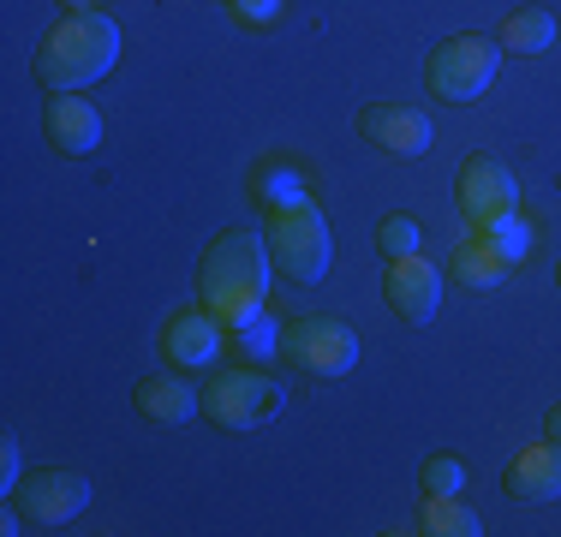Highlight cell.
Wrapping results in <instances>:
<instances>
[{"label": "cell", "mask_w": 561, "mask_h": 537, "mask_svg": "<svg viewBox=\"0 0 561 537\" xmlns=\"http://www.w3.org/2000/svg\"><path fill=\"white\" fill-rule=\"evenodd\" d=\"M270 239L263 233H221L216 245L204 251V268H197V293H204V305L216 311L227 329H239V322H251L270 305Z\"/></svg>", "instance_id": "obj_1"}, {"label": "cell", "mask_w": 561, "mask_h": 537, "mask_svg": "<svg viewBox=\"0 0 561 537\" xmlns=\"http://www.w3.org/2000/svg\"><path fill=\"white\" fill-rule=\"evenodd\" d=\"M119 60V31L102 12H72L60 31H48V43L36 48V84L48 90H90L96 78H108Z\"/></svg>", "instance_id": "obj_2"}, {"label": "cell", "mask_w": 561, "mask_h": 537, "mask_svg": "<svg viewBox=\"0 0 561 537\" xmlns=\"http://www.w3.org/2000/svg\"><path fill=\"white\" fill-rule=\"evenodd\" d=\"M270 263L275 275H287L293 287H317L335 263V239L317 204H293V209H270Z\"/></svg>", "instance_id": "obj_3"}, {"label": "cell", "mask_w": 561, "mask_h": 537, "mask_svg": "<svg viewBox=\"0 0 561 537\" xmlns=\"http://www.w3.org/2000/svg\"><path fill=\"white\" fill-rule=\"evenodd\" d=\"M496 66H502V43H490V36H448V43L431 48L424 84H431L436 102H478L496 84Z\"/></svg>", "instance_id": "obj_4"}, {"label": "cell", "mask_w": 561, "mask_h": 537, "mask_svg": "<svg viewBox=\"0 0 561 537\" xmlns=\"http://www.w3.org/2000/svg\"><path fill=\"white\" fill-rule=\"evenodd\" d=\"M287 407V388L263 370H245V365H227L216 382H204V419L216 430H251L263 419Z\"/></svg>", "instance_id": "obj_5"}, {"label": "cell", "mask_w": 561, "mask_h": 537, "mask_svg": "<svg viewBox=\"0 0 561 537\" xmlns=\"http://www.w3.org/2000/svg\"><path fill=\"white\" fill-rule=\"evenodd\" d=\"M280 358L311 376H346L358 365V334L341 317H299L280 329Z\"/></svg>", "instance_id": "obj_6"}, {"label": "cell", "mask_w": 561, "mask_h": 537, "mask_svg": "<svg viewBox=\"0 0 561 537\" xmlns=\"http://www.w3.org/2000/svg\"><path fill=\"white\" fill-rule=\"evenodd\" d=\"M12 507H19L31 526H66L90 507V478L72 472V466H43V472H24L19 490H12Z\"/></svg>", "instance_id": "obj_7"}, {"label": "cell", "mask_w": 561, "mask_h": 537, "mask_svg": "<svg viewBox=\"0 0 561 537\" xmlns=\"http://www.w3.org/2000/svg\"><path fill=\"white\" fill-rule=\"evenodd\" d=\"M454 204H460L466 227H490V221H502V215L519 209V185L496 156H472L454 173Z\"/></svg>", "instance_id": "obj_8"}, {"label": "cell", "mask_w": 561, "mask_h": 537, "mask_svg": "<svg viewBox=\"0 0 561 537\" xmlns=\"http://www.w3.org/2000/svg\"><path fill=\"white\" fill-rule=\"evenodd\" d=\"M227 341H233V334H227V322L209 311V305H197V311H173L162 322V358L173 370H209Z\"/></svg>", "instance_id": "obj_9"}, {"label": "cell", "mask_w": 561, "mask_h": 537, "mask_svg": "<svg viewBox=\"0 0 561 537\" xmlns=\"http://www.w3.org/2000/svg\"><path fill=\"white\" fill-rule=\"evenodd\" d=\"M382 293H389V305H394L400 322H431L436 311H443V268L424 258V251L394 258V263H389V281H382Z\"/></svg>", "instance_id": "obj_10"}, {"label": "cell", "mask_w": 561, "mask_h": 537, "mask_svg": "<svg viewBox=\"0 0 561 537\" xmlns=\"http://www.w3.org/2000/svg\"><path fill=\"white\" fill-rule=\"evenodd\" d=\"M358 132H365L377 150H389V156H424L431 150V119L419 114V107H400V102H377V107H365L358 114Z\"/></svg>", "instance_id": "obj_11"}, {"label": "cell", "mask_w": 561, "mask_h": 537, "mask_svg": "<svg viewBox=\"0 0 561 537\" xmlns=\"http://www.w3.org/2000/svg\"><path fill=\"white\" fill-rule=\"evenodd\" d=\"M502 483L519 502H561V442L543 436V442H531V448H519L514 460H507Z\"/></svg>", "instance_id": "obj_12"}, {"label": "cell", "mask_w": 561, "mask_h": 537, "mask_svg": "<svg viewBox=\"0 0 561 537\" xmlns=\"http://www.w3.org/2000/svg\"><path fill=\"white\" fill-rule=\"evenodd\" d=\"M43 126H48V144H55L60 156H90L102 144V114L84 96H72V90H55Z\"/></svg>", "instance_id": "obj_13"}, {"label": "cell", "mask_w": 561, "mask_h": 537, "mask_svg": "<svg viewBox=\"0 0 561 537\" xmlns=\"http://www.w3.org/2000/svg\"><path fill=\"white\" fill-rule=\"evenodd\" d=\"M138 412L150 424H185L192 412H204V395L185 382V370H156L138 382Z\"/></svg>", "instance_id": "obj_14"}, {"label": "cell", "mask_w": 561, "mask_h": 537, "mask_svg": "<svg viewBox=\"0 0 561 537\" xmlns=\"http://www.w3.org/2000/svg\"><path fill=\"white\" fill-rule=\"evenodd\" d=\"M311 173L299 168V161L287 156H257L251 161V197H257L263 209H293V204H311Z\"/></svg>", "instance_id": "obj_15"}, {"label": "cell", "mask_w": 561, "mask_h": 537, "mask_svg": "<svg viewBox=\"0 0 561 537\" xmlns=\"http://www.w3.org/2000/svg\"><path fill=\"white\" fill-rule=\"evenodd\" d=\"M448 268H454V281H466V287H496V281H502L514 263H507L502 251H496V239H490V233L466 227V239H454Z\"/></svg>", "instance_id": "obj_16"}, {"label": "cell", "mask_w": 561, "mask_h": 537, "mask_svg": "<svg viewBox=\"0 0 561 537\" xmlns=\"http://www.w3.org/2000/svg\"><path fill=\"white\" fill-rule=\"evenodd\" d=\"M496 43H502L507 54H543V48L556 43V12H543V7L507 12L502 31H496Z\"/></svg>", "instance_id": "obj_17"}, {"label": "cell", "mask_w": 561, "mask_h": 537, "mask_svg": "<svg viewBox=\"0 0 561 537\" xmlns=\"http://www.w3.org/2000/svg\"><path fill=\"white\" fill-rule=\"evenodd\" d=\"M419 532H431V537H478V532H484V519H478L460 495H431L424 514H419Z\"/></svg>", "instance_id": "obj_18"}, {"label": "cell", "mask_w": 561, "mask_h": 537, "mask_svg": "<svg viewBox=\"0 0 561 537\" xmlns=\"http://www.w3.org/2000/svg\"><path fill=\"white\" fill-rule=\"evenodd\" d=\"M478 233L496 239V251H502L507 263H526V258H531V245H538V227H531L519 209H514V215H502V221H490V227H478Z\"/></svg>", "instance_id": "obj_19"}, {"label": "cell", "mask_w": 561, "mask_h": 537, "mask_svg": "<svg viewBox=\"0 0 561 537\" xmlns=\"http://www.w3.org/2000/svg\"><path fill=\"white\" fill-rule=\"evenodd\" d=\"M233 334V346L245 358H270V353H280V322L270 317V311H257L251 322H239V329H227Z\"/></svg>", "instance_id": "obj_20"}, {"label": "cell", "mask_w": 561, "mask_h": 537, "mask_svg": "<svg viewBox=\"0 0 561 537\" xmlns=\"http://www.w3.org/2000/svg\"><path fill=\"white\" fill-rule=\"evenodd\" d=\"M419 483H424V495H460L466 490V460H454V454H431V460L419 466Z\"/></svg>", "instance_id": "obj_21"}, {"label": "cell", "mask_w": 561, "mask_h": 537, "mask_svg": "<svg viewBox=\"0 0 561 537\" xmlns=\"http://www.w3.org/2000/svg\"><path fill=\"white\" fill-rule=\"evenodd\" d=\"M419 221H412V215H389V221H382V233H377V245L389 251V258H412V251H419Z\"/></svg>", "instance_id": "obj_22"}, {"label": "cell", "mask_w": 561, "mask_h": 537, "mask_svg": "<svg viewBox=\"0 0 561 537\" xmlns=\"http://www.w3.org/2000/svg\"><path fill=\"white\" fill-rule=\"evenodd\" d=\"M233 7L239 24H251V31H263V24H275L280 12H287V0H227Z\"/></svg>", "instance_id": "obj_23"}, {"label": "cell", "mask_w": 561, "mask_h": 537, "mask_svg": "<svg viewBox=\"0 0 561 537\" xmlns=\"http://www.w3.org/2000/svg\"><path fill=\"white\" fill-rule=\"evenodd\" d=\"M19 478H24V466H19V436H7V442H0V483H7V495L19 490Z\"/></svg>", "instance_id": "obj_24"}, {"label": "cell", "mask_w": 561, "mask_h": 537, "mask_svg": "<svg viewBox=\"0 0 561 537\" xmlns=\"http://www.w3.org/2000/svg\"><path fill=\"white\" fill-rule=\"evenodd\" d=\"M543 436H556V442H561V407H550V419H543Z\"/></svg>", "instance_id": "obj_25"}, {"label": "cell", "mask_w": 561, "mask_h": 537, "mask_svg": "<svg viewBox=\"0 0 561 537\" xmlns=\"http://www.w3.org/2000/svg\"><path fill=\"white\" fill-rule=\"evenodd\" d=\"M66 12H96V0H60Z\"/></svg>", "instance_id": "obj_26"}, {"label": "cell", "mask_w": 561, "mask_h": 537, "mask_svg": "<svg viewBox=\"0 0 561 537\" xmlns=\"http://www.w3.org/2000/svg\"><path fill=\"white\" fill-rule=\"evenodd\" d=\"M556 281H561V268H556Z\"/></svg>", "instance_id": "obj_27"}]
</instances>
